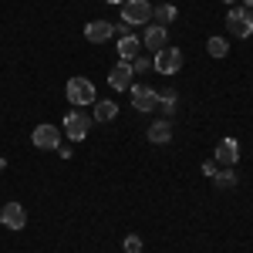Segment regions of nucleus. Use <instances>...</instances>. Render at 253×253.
Listing matches in <instances>:
<instances>
[{
	"label": "nucleus",
	"instance_id": "1",
	"mask_svg": "<svg viewBox=\"0 0 253 253\" xmlns=\"http://www.w3.org/2000/svg\"><path fill=\"white\" fill-rule=\"evenodd\" d=\"M64 91H68V101L78 105V108H88V105H95V101H98V98H95V84H91L88 78H71Z\"/></svg>",
	"mask_w": 253,
	"mask_h": 253
},
{
	"label": "nucleus",
	"instance_id": "2",
	"mask_svg": "<svg viewBox=\"0 0 253 253\" xmlns=\"http://www.w3.org/2000/svg\"><path fill=\"white\" fill-rule=\"evenodd\" d=\"M226 27H230V34L233 38H250L253 34V14L250 7H230V14H226Z\"/></svg>",
	"mask_w": 253,
	"mask_h": 253
},
{
	"label": "nucleus",
	"instance_id": "3",
	"mask_svg": "<svg viewBox=\"0 0 253 253\" xmlns=\"http://www.w3.org/2000/svg\"><path fill=\"white\" fill-rule=\"evenodd\" d=\"M122 20H125L128 27L149 24V20H152V3H149V0H125V3H122Z\"/></svg>",
	"mask_w": 253,
	"mask_h": 253
},
{
	"label": "nucleus",
	"instance_id": "4",
	"mask_svg": "<svg viewBox=\"0 0 253 253\" xmlns=\"http://www.w3.org/2000/svg\"><path fill=\"white\" fill-rule=\"evenodd\" d=\"M152 68H156L159 75H175V71L182 68V51L166 44L162 51H156V58H152Z\"/></svg>",
	"mask_w": 253,
	"mask_h": 253
},
{
	"label": "nucleus",
	"instance_id": "5",
	"mask_svg": "<svg viewBox=\"0 0 253 253\" xmlns=\"http://www.w3.org/2000/svg\"><path fill=\"white\" fill-rule=\"evenodd\" d=\"M31 142H34V149H47V152H54V149H61V128H54V125H38L34 132H31Z\"/></svg>",
	"mask_w": 253,
	"mask_h": 253
},
{
	"label": "nucleus",
	"instance_id": "6",
	"mask_svg": "<svg viewBox=\"0 0 253 253\" xmlns=\"http://www.w3.org/2000/svg\"><path fill=\"white\" fill-rule=\"evenodd\" d=\"M128 91H132V105H135V112H152V108L159 105V91H156V88H149V84H135V81H132Z\"/></svg>",
	"mask_w": 253,
	"mask_h": 253
},
{
	"label": "nucleus",
	"instance_id": "7",
	"mask_svg": "<svg viewBox=\"0 0 253 253\" xmlns=\"http://www.w3.org/2000/svg\"><path fill=\"white\" fill-rule=\"evenodd\" d=\"M88 128H91V118L84 115V108L81 112H71V115L64 118V135L71 138V142H81V138L88 135Z\"/></svg>",
	"mask_w": 253,
	"mask_h": 253
},
{
	"label": "nucleus",
	"instance_id": "8",
	"mask_svg": "<svg viewBox=\"0 0 253 253\" xmlns=\"http://www.w3.org/2000/svg\"><path fill=\"white\" fill-rule=\"evenodd\" d=\"M132 75H135L132 64H128V61H118L115 68L108 71V84H112V91H128V88H132Z\"/></svg>",
	"mask_w": 253,
	"mask_h": 253
},
{
	"label": "nucleus",
	"instance_id": "9",
	"mask_svg": "<svg viewBox=\"0 0 253 253\" xmlns=\"http://www.w3.org/2000/svg\"><path fill=\"white\" fill-rule=\"evenodd\" d=\"M0 223H3L7 230H24V226H27V210H24L20 203H7V206L0 210Z\"/></svg>",
	"mask_w": 253,
	"mask_h": 253
},
{
	"label": "nucleus",
	"instance_id": "10",
	"mask_svg": "<svg viewBox=\"0 0 253 253\" xmlns=\"http://www.w3.org/2000/svg\"><path fill=\"white\" fill-rule=\"evenodd\" d=\"M115 38V31H112V24L108 20H88L84 24V41L88 44H105V41Z\"/></svg>",
	"mask_w": 253,
	"mask_h": 253
},
{
	"label": "nucleus",
	"instance_id": "11",
	"mask_svg": "<svg viewBox=\"0 0 253 253\" xmlns=\"http://www.w3.org/2000/svg\"><path fill=\"white\" fill-rule=\"evenodd\" d=\"M236 159H240V145H236L233 138H223L216 145V162L219 166H236Z\"/></svg>",
	"mask_w": 253,
	"mask_h": 253
},
{
	"label": "nucleus",
	"instance_id": "12",
	"mask_svg": "<svg viewBox=\"0 0 253 253\" xmlns=\"http://www.w3.org/2000/svg\"><path fill=\"white\" fill-rule=\"evenodd\" d=\"M142 44H145L149 51H162V47L169 44V31H166V27H159V24H152V27L145 31V38H142Z\"/></svg>",
	"mask_w": 253,
	"mask_h": 253
},
{
	"label": "nucleus",
	"instance_id": "13",
	"mask_svg": "<svg viewBox=\"0 0 253 253\" xmlns=\"http://www.w3.org/2000/svg\"><path fill=\"white\" fill-rule=\"evenodd\" d=\"M138 51H142V41H138L135 34H125V38L118 41V61H128V64H132V61L138 58Z\"/></svg>",
	"mask_w": 253,
	"mask_h": 253
},
{
	"label": "nucleus",
	"instance_id": "14",
	"mask_svg": "<svg viewBox=\"0 0 253 253\" xmlns=\"http://www.w3.org/2000/svg\"><path fill=\"white\" fill-rule=\"evenodd\" d=\"M169 138H172V122H166V118H162V122H152V125H149V142L166 145Z\"/></svg>",
	"mask_w": 253,
	"mask_h": 253
},
{
	"label": "nucleus",
	"instance_id": "15",
	"mask_svg": "<svg viewBox=\"0 0 253 253\" xmlns=\"http://www.w3.org/2000/svg\"><path fill=\"white\" fill-rule=\"evenodd\" d=\"M95 118L98 122H112V118H118V105L115 101H95Z\"/></svg>",
	"mask_w": 253,
	"mask_h": 253
},
{
	"label": "nucleus",
	"instance_id": "16",
	"mask_svg": "<svg viewBox=\"0 0 253 253\" xmlns=\"http://www.w3.org/2000/svg\"><path fill=\"white\" fill-rule=\"evenodd\" d=\"M152 17H156L159 27H166L169 20H175V7L172 3H159V7H152Z\"/></svg>",
	"mask_w": 253,
	"mask_h": 253
},
{
	"label": "nucleus",
	"instance_id": "17",
	"mask_svg": "<svg viewBox=\"0 0 253 253\" xmlns=\"http://www.w3.org/2000/svg\"><path fill=\"white\" fill-rule=\"evenodd\" d=\"M206 51H210L213 58H226V54H230V44H226L223 38H210L206 41Z\"/></svg>",
	"mask_w": 253,
	"mask_h": 253
},
{
	"label": "nucleus",
	"instance_id": "18",
	"mask_svg": "<svg viewBox=\"0 0 253 253\" xmlns=\"http://www.w3.org/2000/svg\"><path fill=\"white\" fill-rule=\"evenodd\" d=\"M213 182L219 186V189H233V186L240 182V179H236V175L230 172V169H226V172H216V175H213Z\"/></svg>",
	"mask_w": 253,
	"mask_h": 253
},
{
	"label": "nucleus",
	"instance_id": "19",
	"mask_svg": "<svg viewBox=\"0 0 253 253\" xmlns=\"http://www.w3.org/2000/svg\"><path fill=\"white\" fill-rule=\"evenodd\" d=\"M125 253H142V236H125Z\"/></svg>",
	"mask_w": 253,
	"mask_h": 253
},
{
	"label": "nucleus",
	"instance_id": "20",
	"mask_svg": "<svg viewBox=\"0 0 253 253\" xmlns=\"http://www.w3.org/2000/svg\"><path fill=\"white\" fill-rule=\"evenodd\" d=\"M159 105H166V112H172V108H175V91H166V95H159Z\"/></svg>",
	"mask_w": 253,
	"mask_h": 253
},
{
	"label": "nucleus",
	"instance_id": "21",
	"mask_svg": "<svg viewBox=\"0 0 253 253\" xmlns=\"http://www.w3.org/2000/svg\"><path fill=\"white\" fill-rule=\"evenodd\" d=\"M149 64H152V61H149V58H135V64H132V71H145Z\"/></svg>",
	"mask_w": 253,
	"mask_h": 253
},
{
	"label": "nucleus",
	"instance_id": "22",
	"mask_svg": "<svg viewBox=\"0 0 253 253\" xmlns=\"http://www.w3.org/2000/svg\"><path fill=\"white\" fill-rule=\"evenodd\" d=\"M223 3H230V7H236V3H240V0H223Z\"/></svg>",
	"mask_w": 253,
	"mask_h": 253
},
{
	"label": "nucleus",
	"instance_id": "23",
	"mask_svg": "<svg viewBox=\"0 0 253 253\" xmlns=\"http://www.w3.org/2000/svg\"><path fill=\"white\" fill-rule=\"evenodd\" d=\"M243 7H253V0H243Z\"/></svg>",
	"mask_w": 253,
	"mask_h": 253
},
{
	"label": "nucleus",
	"instance_id": "24",
	"mask_svg": "<svg viewBox=\"0 0 253 253\" xmlns=\"http://www.w3.org/2000/svg\"><path fill=\"white\" fill-rule=\"evenodd\" d=\"M108 3H125V0H108Z\"/></svg>",
	"mask_w": 253,
	"mask_h": 253
},
{
	"label": "nucleus",
	"instance_id": "25",
	"mask_svg": "<svg viewBox=\"0 0 253 253\" xmlns=\"http://www.w3.org/2000/svg\"><path fill=\"white\" fill-rule=\"evenodd\" d=\"M3 166H7V162H3V159H0V169H3Z\"/></svg>",
	"mask_w": 253,
	"mask_h": 253
}]
</instances>
